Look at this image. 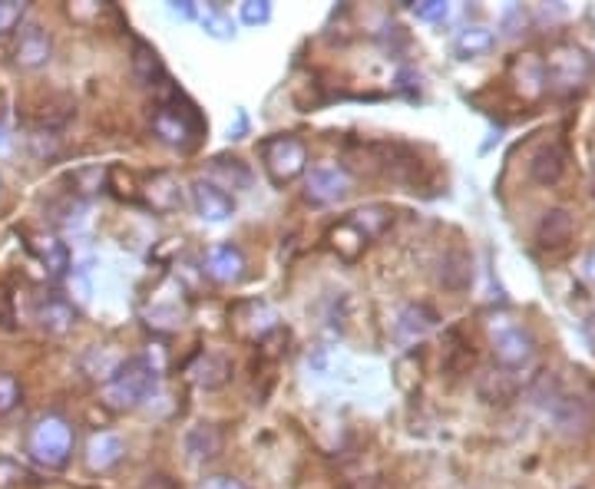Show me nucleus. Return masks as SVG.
Returning a JSON list of instances; mask_svg holds the SVG:
<instances>
[{
    "mask_svg": "<svg viewBox=\"0 0 595 489\" xmlns=\"http://www.w3.org/2000/svg\"><path fill=\"white\" fill-rule=\"evenodd\" d=\"M159 367L149 357H123L116 374L100 387L103 404L113 410H133L156 390Z\"/></svg>",
    "mask_w": 595,
    "mask_h": 489,
    "instance_id": "f257e3e1",
    "label": "nucleus"
},
{
    "mask_svg": "<svg viewBox=\"0 0 595 489\" xmlns=\"http://www.w3.org/2000/svg\"><path fill=\"white\" fill-rule=\"evenodd\" d=\"M73 453V430L63 417H40L30 430V456L47 470H60Z\"/></svg>",
    "mask_w": 595,
    "mask_h": 489,
    "instance_id": "f03ea898",
    "label": "nucleus"
},
{
    "mask_svg": "<svg viewBox=\"0 0 595 489\" xmlns=\"http://www.w3.org/2000/svg\"><path fill=\"white\" fill-rule=\"evenodd\" d=\"M262 166L275 186H288L308 169V149L295 136H275L262 146Z\"/></svg>",
    "mask_w": 595,
    "mask_h": 489,
    "instance_id": "7ed1b4c3",
    "label": "nucleus"
},
{
    "mask_svg": "<svg viewBox=\"0 0 595 489\" xmlns=\"http://www.w3.org/2000/svg\"><path fill=\"white\" fill-rule=\"evenodd\" d=\"M199 126L202 123H199V116L192 113V106L182 110L176 96H172L169 103H162L153 113V133L166 146H176V149H189L192 139H196V133H199Z\"/></svg>",
    "mask_w": 595,
    "mask_h": 489,
    "instance_id": "20e7f679",
    "label": "nucleus"
},
{
    "mask_svg": "<svg viewBox=\"0 0 595 489\" xmlns=\"http://www.w3.org/2000/svg\"><path fill=\"white\" fill-rule=\"evenodd\" d=\"M305 195L318 205L344 202L351 195V172L338 162H318L305 176Z\"/></svg>",
    "mask_w": 595,
    "mask_h": 489,
    "instance_id": "39448f33",
    "label": "nucleus"
},
{
    "mask_svg": "<svg viewBox=\"0 0 595 489\" xmlns=\"http://www.w3.org/2000/svg\"><path fill=\"white\" fill-rule=\"evenodd\" d=\"M189 199H192V209H196V215L202 222H209V225H222V222H229L232 215H235V202H232V195L225 192L222 186H215V182L209 179H196L189 186Z\"/></svg>",
    "mask_w": 595,
    "mask_h": 489,
    "instance_id": "423d86ee",
    "label": "nucleus"
},
{
    "mask_svg": "<svg viewBox=\"0 0 595 489\" xmlns=\"http://www.w3.org/2000/svg\"><path fill=\"white\" fill-rule=\"evenodd\" d=\"M53 57V40L40 24H27L17 30V43H14V63L24 70H40L47 67Z\"/></svg>",
    "mask_w": 595,
    "mask_h": 489,
    "instance_id": "0eeeda50",
    "label": "nucleus"
},
{
    "mask_svg": "<svg viewBox=\"0 0 595 489\" xmlns=\"http://www.w3.org/2000/svg\"><path fill=\"white\" fill-rule=\"evenodd\" d=\"M493 351L503 367H523L529 364L536 347L526 328H519V324H500V328H493Z\"/></svg>",
    "mask_w": 595,
    "mask_h": 489,
    "instance_id": "6e6552de",
    "label": "nucleus"
},
{
    "mask_svg": "<svg viewBox=\"0 0 595 489\" xmlns=\"http://www.w3.org/2000/svg\"><path fill=\"white\" fill-rule=\"evenodd\" d=\"M437 281L443 291H450V295H463V291L473 285V255L467 248L453 245L450 252L440 258Z\"/></svg>",
    "mask_w": 595,
    "mask_h": 489,
    "instance_id": "1a4fd4ad",
    "label": "nucleus"
},
{
    "mask_svg": "<svg viewBox=\"0 0 595 489\" xmlns=\"http://www.w3.org/2000/svg\"><path fill=\"white\" fill-rule=\"evenodd\" d=\"M182 447H186L192 463H212V460H219V456H222L225 437H222V430L215 427V423H196V427L186 430Z\"/></svg>",
    "mask_w": 595,
    "mask_h": 489,
    "instance_id": "9d476101",
    "label": "nucleus"
},
{
    "mask_svg": "<svg viewBox=\"0 0 595 489\" xmlns=\"http://www.w3.org/2000/svg\"><path fill=\"white\" fill-rule=\"evenodd\" d=\"M589 57L576 47H559L546 63V73L553 76L559 86H579L589 76Z\"/></svg>",
    "mask_w": 595,
    "mask_h": 489,
    "instance_id": "9b49d317",
    "label": "nucleus"
},
{
    "mask_svg": "<svg viewBox=\"0 0 595 489\" xmlns=\"http://www.w3.org/2000/svg\"><path fill=\"white\" fill-rule=\"evenodd\" d=\"M205 271L215 278V281H225V285H232L245 275V255L242 248L235 245H215L209 248V255H205Z\"/></svg>",
    "mask_w": 595,
    "mask_h": 489,
    "instance_id": "f8f14e48",
    "label": "nucleus"
},
{
    "mask_svg": "<svg viewBox=\"0 0 595 489\" xmlns=\"http://www.w3.org/2000/svg\"><path fill=\"white\" fill-rule=\"evenodd\" d=\"M566 172V149L559 143H549L529 159V179L539 182V186H556Z\"/></svg>",
    "mask_w": 595,
    "mask_h": 489,
    "instance_id": "ddd939ff",
    "label": "nucleus"
},
{
    "mask_svg": "<svg viewBox=\"0 0 595 489\" xmlns=\"http://www.w3.org/2000/svg\"><path fill=\"white\" fill-rule=\"evenodd\" d=\"M123 453H126V443L119 440L116 433H93L90 447H86V466H90L93 473H106L123 460Z\"/></svg>",
    "mask_w": 595,
    "mask_h": 489,
    "instance_id": "4468645a",
    "label": "nucleus"
},
{
    "mask_svg": "<svg viewBox=\"0 0 595 489\" xmlns=\"http://www.w3.org/2000/svg\"><path fill=\"white\" fill-rule=\"evenodd\" d=\"M189 374H192V384H199L202 390H219L229 384L232 364H229V357H222V354H199L196 364L189 367Z\"/></svg>",
    "mask_w": 595,
    "mask_h": 489,
    "instance_id": "2eb2a0df",
    "label": "nucleus"
},
{
    "mask_svg": "<svg viewBox=\"0 0 595 489\" xmlns=\"http://www.w3.org/2000/svg\"><path fill=\"white\" fill-rule=\"evenodd\" d=\"M576 232V222L566 209H549L536 225V242L543 248H562Z\"/></svg>",
    "mask_w": 595,
    "mask_h": 489,
    "instance_id": "dca6fc26",
    "label": "nucleus"
},
{
    "mask_svg": "<svg viewBox=\"0 0 595 489\" xmlns=\"http://www.w3.org/2000/svg\"><path fill=\"white\" fill-rule=\"evenodd\" d=\"M30 252L40 258V265L47 268L53 278L67 275L70 252H67V245H63L57 235H34V238H30Z\"/></svg>",
    "mask_w": 595,
    "mask_h": 489,
    "instance_id": "f3484780",
    "label": "nucleus"
},
{
    "mask_svg": "<svg viewBox=\"0 0 595 489\" xmlns=\"http://www.w3.org/2000/svg\"><path fill=\"white\" fill-rule=\"evenodd\" d=\"M37 324L47 334H67V331H73V324H77V314H73V308L63 298H47L37 308Z\"/></svg>",
    "mask_w": 595,
    "mask_h": 489,
    "instance_id": "a211bd4d",
    "label": "nucleus"
},
{
    "mask_svg": "<svg viewBox=\"0 0 595 489\" xmlns=\"http://www.w3.org/2000/svg\"><path fill=\"white\" fill-rule=\"evenodd\" d=\"M348 222H351L364 238H381V235L387 232V228L394 225V212L387 209V205H364V209H357Z\"/></svg>",
    "mask_w": 595,
    "mask_h": 489,
    "instance_id": "6ab92c4d",
    "label": "nucleus"
},
{
    "mask_svg": "<svg viewBox=\"0 0 595 489\" xmlns=\"http://www.w3.org/2000/svg\"><path fill=\"white\" fill-rule=\"evenodd\" d=\"M146 202L156 212H176L182 205V189L176 186L172 176H153L146 182Z\"/></svg>",
    "mask_w": 595,
    "mask_h": 489,
    "instance_id": "aec40b11",
    "label": "nucleus"
},
{
    "mask_svg": "<svg viewBox=\"0 0 595 489\" xmlns=\"http://www.w3.org/2000/svg\"><path fill=\"white\" fill-rule=\"evenodd\" d=\"M434 321H437V314L430 311L427 304H407L397 318V331H400V338L414 341V338H424V334L434 328Z\"/></svg>",
    "mask_w": 595,
    "mask_h": 489,
    "instance_id": "412c9836",
    "label": "nucleus"
},
{
    "mask_svg": "<svg viewBox=\"0 0 595 489\" xmlns=\"http://www.w3.org/2000/svg\"><path fill=\"white\" fill-rule=\"evenodd\" d=\"M328 242H331L334 252L344 258V262H357V258H361V252H364V245H367V238L357 232L351 222H341L338 228H331Z\"/></svg>",
    "mask_w": 595,
    "mask_h": 489,
    "instance_id": "4be33fe9",
    "label": "nucleus"
},
{
    "mask_svg": "<svg viewBox=\"0 0 595 489\" xmlns=\"http://www.w3.org/2000/svg\"><path fill=\"white\" fill-rule=\"evenodd\" d=\"M119 364H123V354L113 351V347H93V351L83 357V371L93 380H100V384H106V380L116 374Z\"/></svg>",
    "mask_w": 595,
    "mask_h": 489,
    "instance_id": "5701e85b",
    "label": "nucleus"
},
{
    "mask_svg": "<svg viewBox=\"0 0 595 489\" xmlns=\"http://www.w3.org/2000/svg\"><path fill=\"white\" fill-rule=\"evenodd\" d=\"M133 70H136L139 80L149 83V86H156V83L166 80V76H162L159 53L149 47V43H143V40H136V47H133Z\"/></svg>",
    "mask_w": 595,
    "mask_h": 489,
    "instance_id": "b1692460",
    "label": "nucleus"
},
{
    "mask_svg": "<svg viewBox=\"0 0 595 489\" xmlns=\"http://www.w3.org/2000/svg\"><path fill=\"white\" fill-rule=\"evenodd\" d=\"M196 17H199V24H202V30L209 37H215V40H232L235 37L232 17H225L222 7H205V10H199Z\"/></svg>",
    "mask_w": 595,
    "mask_h": 489,
    "instance_id": "393cba45",
    "label": "nucleus"
},
{
    "mask_svg": "<svg viewBox=\"0 0 595 489\" xmlns=\"http://www.w3.org/2000/svg\"><path fill=\"white\" fill-rule=\"evenodd\" d=\"M493 47V34L486 27H470V30H463V34L457 37V53H460V60H470V57H480V53H486Z\"/></svg>",
    "mask_w": 595,
    "mask_h": 489,
    "instance_id": "a878e982",
    "label": "nucleus"
},
{
    "mask_svg": "<svg viewBox=\"0 0 595 489\" xmlns=\"http://www.w3.org/2000/svg\"><path fill=\"white\" fill-rule=\"evenodd\" d=\"M73 100L70 96H53V100L43 106V113H40V123L47 126V129H60V126H67L70 119H73Z\"/></svg>",
    "mask_w": 595,
    "mask_h": 489,
    "instance_id": "bb28decb",
    "label": "nucleus"
},
{
    "mask_svg": "<svg viewBox=\"0 0 595 489\" xmlns=\"http://www.w3.org/2000/svg\"><path fill=\"white\" fill-rule=\"evenodd\" d=\"M229 162H232V166H225V159H215V162H212V172H215V176L225 179L222 189H229V186H232V189H245L248 182H252V172L245 169L242 159H229Z\"/></svg>",
    "mask_w": 595,
    "mask_h": 489,
    "instance_id": "cd10ccee",
    "label": "nucleus"
},
{
    "mask_svg": "<svg viewBox=\"0 0 595 489\" xmlns=\"http://www.w3.org/2000/svg\"><path fill=\"white\" fill-rule=\"evenodd\" d=\"M480 394L490 400V404H496V400H506V397H513V384L506 380L503 371H490L483 380H480Z\"/></svg>",
    "mask_w": 595,
    "mask_h": 489,
    "instance_id": "c85d7f7f",
    "label": "nucleus"
},
{
    "mask_svg": "<svg viewBox=\"0 0 595 489\" xmlns=\"http://www.w3.org/2000/svg\"><path fill=\"white\" fill-rule=\"evenodd\" d=\"M242 20L248 27H262L272 20V4L268 0H245L242 4Z\"/></svg>",
    "mask_w": 595,
    "mask_h": 489,
    "instance_id": "c756f323",
    "label": "nucleus"
},
{
    "mask_svg": "<svg viewBox=\"0 0 595 489\" xmlns=\"http://www.w3.org/2000/svg\"><path fill=\"white\" fill-rule=\"evenodd\" d=\"M20 400V384L14 374H0V414H10Z\"/></svg>",
    "mask_w": 595,
    "mask_h": 489,
    "instance_id": "7c9ffc66",
    "label": "nucleus"
},
{
    "mask_svg": "<svg viewBox=\"0 0 595 489\" xmlns=\"http://www.w3.org/2000/svg\"><path fill=\"white\" fill-rule=\"evenodd\" d=\"M20 17H24V4H17V0H0V34L14 30L20 24Z\"/></svg>",
    "mask_w": 595,
    "mask_h": 489,
    "instance_id": "2f4dec72",
    "label": "nucleus"
},
{
    "mask_svg": "<svg viewBox=\"0 0 595 489\" xmlns=\"http://www.w3.org/2000/svg\"><path fill=\"white\" fill-rule=\"evenodd\" d=\"M24 480V470H20L17 463H10L7 456H0V489H10Z\"/></svg>",
    "mask_w": 595,
    "mask_h": 489,
    "instance_id": "473e14b6",
    "label": "nucleus"
},
{
    "mask_svg": "<svg viewBox=\"0 0 595 489\" xmlns=\"http://www.w3.org/2000/svg\"><path fill=\"white\" fill-rule=\"evenodd\" d=\"M414 14L420 20H443L447 17V4H440V0H424V4H414Z\"/></svg>",
    "mask_w": 595,
    "mask_h": 489,
    "instance_id": "72a5a7b5",
    "label": "nucleus"
},
{
    "mask_svg": "<svg viewBox=\"0 0 595 489\" xmlns=\"http://www.w3.org/2000/svg\"><path fill=\"white\" fill-rule=\"evenodd\" d=\"M143 489H179V483L166 473H153V476H146Z\"/></svg>",
    "mask_w": 595,
    "mask_h": 489,
    "instance_id": "f704fd0d",
    "label": "nucleus"
},
{
    "mask_svg": "<svg viewBox=\"0 0 595 489\" xmlns=\"http://www.w3.org/2000/svg\"><path fill=\"white\" fill-rule=\"evenodd\" d=\"M0 328H14V308H10V301H7V295L0 291Z\"/></svg>",
    "mask_w": 595,
    "mask_h": 489,
    "instance_id": "c9c22d12",
    "label": "nucleus"
},
{
    "mask_svg": "<svg viewBox=\"0 0 595 489\" xmlns=\"http://www.w3.org/2000/svg\"><path fill=\"white\" fill-rule=\"evenodd\" d=\"M202 489H245V483L232 480V476H215V480H209Z\"/></svg>",
    "mask_w": 595,
    "mask_h": 489,
    "instance_id": "e433bc0d",
    "label": "nucleus"
},
{
    "mask_svg": "<svg viewBox=\"0 0 595 489\" xmlns=\"http://www.w3.org/2000/svg\"><path fill=\"white\" fill-rule=\"evenodd\" d=\"M169 14L172 17H182V20H192L199 14V7L196 4H169Z\"/></svg>",
    "mask_w": 595,
    "mask_h": 489,
    "instance_id": "4c0bfd02",
    "label": "nucleus"
},
{
    "mask_svg": "<svg viewBox=\"0 0 595 489\" xmlns=\"http://www.w3.org/2000/svg\"><path fill=\"white\" fill-rule=\"evenodd\" d=\"M367 489H394V486L387 483V480H381V476H377V480H371V486H367Z\"/></svg>",
    "mask_w": 595,
    "mask_h": 489,
    "instance_id": "58836bf2",
    "label": "nucleus"
},
{
    "mask_svg": "<svg viewBox=\"0 0 595 489\" xmlns=\"http://www.w3.org/2000/svg\"><path fill=\"white\" fill-rule=\"evenodd\" d=\"M10 146V139H7V129L4 126H0V152H4Z\"/></svg>",
    "mask_w": 595,
    "mask_h": 489,
    "instance_id": "ea45409f",
    "label": "nucleus"
},
{
    "mask_svg": "<svg viewBox=\"0 0 595 489\" xmlns=\"http://www.w3.org/2000/svg\"><path fill=\"white\" fill-rule=\"evenodd\" d=\"M589 275H592V278H595V255H592V258H589Z\"/></svg>",
    "mask_w": 595,
    "mask_h": 489,
    "instance_id": "a19ab883",
    "label": "nucleus"
}]
</instances>
